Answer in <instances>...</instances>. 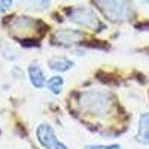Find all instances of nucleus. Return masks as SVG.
I'll return each instance as SVG.
<instances>
[{"label":"nucleus","mask_w":149,"mask_h":149,"mask_svg":"<svg viewBox=\"0 0 149 149\" xmlns=\"http://www.w3.org/2000/svg\"><path fill=\"white\" fill-rule=\"evenodd\" d=\"M113 100L110 93L104 90H88L79 95V109L94 118H104L110 113Z\"/></svg>","instance_id":"obj_1"},{"label":"nucleus","mask_w":149,"mask_h":149,"mask_svg":"<svg viewBox=\"0 0 149 149\" xmlns=\"http://www.w3.org/2000/svg\"><path fill=\"white\" fill-rule=\"evenodd\" d=\"M95 5L107 19L113 22L125 21L133 14L131 0H95Z\"/></svg>","instance_id":"obj_2"},{"label":"nucleus","mask_w":149,"mask_h":149,"mask_svg":"<svg viewBox=\"0 0 149 149\" xmlns=\"http://www.w3.org/2000/svg\"><path fill=\"white\" fill-rule=\"evenodd\" d=\"M67 17H69V19L72 22L78 24L79 27H84V29L100 31L98 29L103 27V24L100 22V19L97 18L95 12L91 8H86V6H74V8L69 9L67 10Z\"/></svg>","instance_id":"obj_3"},{"label":"nucleus","mask_w":149,"mask_h":149,"mask_svg":"<svg viewBox=\"0 0 149 149\" xmlns=\"http://www.w3.org/2000/svg\"><path fill=\"white\" fill-rule=\"evenodd\" d=\"M36 140L43 149H69L67 145L58 139L52 125L48 122H40L36 127Z\"/></svg>","instance_id":"obj_4"},{"label":"nucleus","mask_w":149,"mask_h":149,"mask_svg":"<svg viewBox=\"0 0 149 149\" xmlns=\"http://www.w3.org/2000/svg\"><path fill=\"white\" fill-rule=\"evenodd\" d=\"M37 24H39V22L34 21L30 17H15V19L10 22L9 27H10L12 33H14L15 36L24 37V36L30 34L31 31H34Z\"/></svg>","instance_id":"obj_5"},{"label":"nucleus","mask_w":149,"mask_h":149,"mask_svg":"<svg viewBox=\"0 0 149 149\" xmlns=\"http://www.w3.org/2000/svg\"><path fill=\"white\" fill-rule=\"evenodd\" d=\"M84 37V33L74 29H61L55 33V40L60 45H73L81 42Z\"/></svg>","instance_id":"obj_6"},{"label":"nucleus","mask_w":149,"mask_h":149,"mask_svg":"<svg viewBox=\"0 0 149 149\" xmlns=\"http://www.w3.org/2000/svg\"><path fill=\"white\" fill-rule=\"evenodd\" d=\"M27 74H29V81L30 84L34 86L36 90H42L45 84H46V76L43 73V69L37 64V63H31L27 69Z\"/></svg>","instance_id":"obj_7"},{"label":"nucleus","mask_w":149,"mask_h":149,"mask_svg":"<svg viewBox=\"0 0 149 149\" xmlns=\"http://www.w3.org/2000/svg\"><path fill=\"white\" fill-rule=\"evenodd\" d=\"M136 140L142 145H149V112H145L139 118V127H137V134H136Z\"/></svg>","instance_id":"obj_8"},{"label":"nucleus","mask_w":149,"mask_h":149,"mask_svg":"<svg viewBox=\"0 0 149 149\" xmlns=\"http://www.w3.org/2000/svg\"><path fill=\"white\" fill-rule=\"evenodd\" d=\"M48 67L54 72L63 73V72H67L74 67V61H72L66 57H54V58L48 60Z\"/></svg>","instance_id":"obj_9"},{"label":"nucleus","mask_w":149,"mask_h":149,"mask_svg":"<svg viewBox=\"0 0 149 149\" xmlns=\"http://www.w3.org/2000/svg\"><path fill=\"white\" fill-rule=\"evenodd\" d=\"M46 88L49 90V93L54 94V95H58L61 94V91H63V86H64V79L60 76V74H54V76H51L49 79H46Z\"/></svg>","instance_id":"obj_10"},{"label":"nucleus","mask_w":149,"mask_h":149,"mask_svg":"<svg viewBox=\"0 0 149 149\" xmlns=\"http://www.w3.org/2000/svg\"><path fill=\"white\" fill-rule=\"evenodd\" d=\"M22 2L29 3V6L34 8L36 10H46L51 6V0H22Z\"/></svg>","instance_id":"obj_11"},{"label":"nucleus","mask_w":149,"mask_h":149,"mask_svg":"<svg viewBox=\"0 0 149 149\" xmlns=\"http://www.w3.org/2000/svg\"><path fill=\"white\" fill-rule=\"evenodd\" d=\"M84 149H122L121 145L112 143V145H100V143H94V145H85Z\"/></svg>","instance_id":"obj_12"},{"label":"nucleus","mask_w":149,"mask_h":149,"mask_svg":"<svg viewBox=\"0 0 149 149\" xmlns=\"http://www.w3.org/2000/svg\"><path fill=\"white\" fill-rule=\"evenodd\" d=\"M12 5H14V0H0V14H6Z\"/></svg>","instance_id":"obj_13"},{"label":"nucleus","mask_w":149,"mask_h":149,"mask_svg":"<svg viewBox=\"0 0 149 149\" xmlns=\"http://www.w3.org/2000/svg\"><path fill=\"white\" fill-rule=\"evenodd\" d=\"M142 3L143 5H149V0H142Z\"/></svg>","instance_id":"obj_14"}]
</instances>
